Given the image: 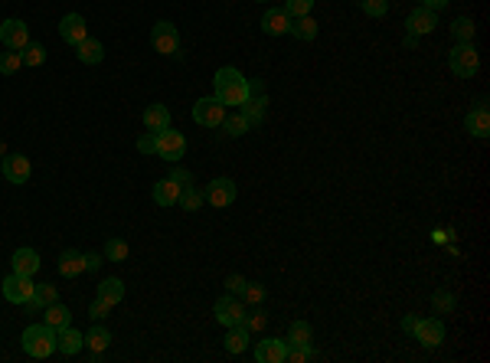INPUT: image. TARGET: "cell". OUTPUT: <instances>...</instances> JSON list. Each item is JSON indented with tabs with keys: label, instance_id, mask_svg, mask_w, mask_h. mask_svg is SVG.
Listing matches in <instances>:
<instances>
[{
	"label": "cell",
	"instance_id": "cell-1",
	"mask_svg": "<svg viewBox=\"0 0 490 363\" xmlns=\"http://www.w3.org/2000/svg\"><path fill=\"white\" fill-rule=\"evenodd\" d=\"M213 95L223 102L225 108H239L245 98L252 95V85H249V79L239 73V69H233V65H225V69H219L216 73V79H213Z\"/></svg>",
	"mask_w": 490,
	"mask_h": 363
},
{
	"label": "cell",
	"instance_id": "cell-2",
	"mask_svg": "<svg viewBox=\"0 0 490 363\" xmlns=\"http://www.w3.org/2000/svg\"><path fill=\"white\" fill-rule=\"evenodd\" d=\"M20 340H23L26 357H33V360H46L56 350V331L49 324H30Z\"/></svg>",
	"mask_w": 490,
	"mask_h": 363
},
{
	"label": "cell",
	"instance_id": "cell-3",
	"mask_svg": "<svg viewBox=\"0 0 490 363\" xmlns=\"http://www.w3.org/2000/svg\"><path fill=\"white\" fill-rule=\"evenodd\" d=\"M151 46L157 49L161 56L183 59V53H180V33L170 20H157V23L151 26Z\"/></svg>",
	"mask_w": 490,
	"mask_h": 363
},
{
	"label": "cell",
	"instance_id": "cell-4",
	"mask_svg": "<svg viewBox=\"0 0 490 363\" xmlns=\"http://www.w3.org/2000/svg\"><path fill=\"white\" fill-rule=\"evenodd\" d=\"M448 65L458 79H474L477 69H481V56H477L474 43H458V46L448 53Z\"/></svg>",
	"mask_w": 490,
	"mask_h": 363
},
{
	"label": "cell",
	"instance_id": "cell-5",
	"mask_svg": "<svg viewBox=\"0 0 490 363\" xmlns=\"http://www.w3.org/2000/svg\"><path fill=\"white\" fill-rule=\"evenodd\" d=\"M157 154H161L167 164H177L186 154V137L180 135V131H174V128L157 131Z\"/></svg>",
	"mask_w": 490,
	"mask_h": 363
},
{
	"label": "cell",
	"instance_id": "cell-6",
	"mask_svg": "<svg viewBox=\"0 0 490 363\" xmlns=\"http://www.w3.org/2000/svg\"><path fill=\"white\" fill-rule=\"evenodd\" d=\"M4 298L10 301V305H26V301L33 298V288L36 285L30 282V275H16V272H10L7 278H4Z\"/></svg>",
	"mask_w": 490,
	"mask_h": 363
},
{
	"label": "cell",
	"instance_id": "cell-7",
	"mask_svg": "<svg viewBox=\"0 0 490 363\" xmlns=\"http://www.w3.org/2000/svg\"><path fill=\"white\" fill-rule=\"evenodd\" d=\"M223 118H225V105L216 95L200 98V102L193 105V121L196 125H203V128H216V125H223Z\"/></svg>",
	"mask_w": 490,
	"mask_h": 363
},
{
	"label": "cell",
	"instance_id": "cell-8",
	"mask_svg": "<svg viewBox=\"0 0 490 363\" xmlns=\"http://www.w3.org/2000/svg\"><path fill=\"white\" fill-rule=\"evenodd\" d=\"M213 315H216L219 324L233 327V324H242L245 321V305L239 301V295H223V298L213 305Z\"/></svg>",
	"mask_w": 490,
	"mask_h": 363
},
{
	"label": "cell",
	"instance_id": "cell-9",
	"mask_svg": "<svg viewBox=\"0 0 490 363\" xmlns=\"http://www.w3.org/2000/svg\"><path fill=\"white\" fill-rule=\"evenodd\" d=\"M235 180H229V177H216V180H209V186L203 190V196H206L213 206H219V210H225V206H233L235 203Z\"/></svg>",
	"mask_w": 490,
	"mask_h": 363
},
{
	"label": "cell",
	"instance_id": "cell-10",
	"mask_svg": "<svg viewBox=\"0 0 490 363\" xmlns=\"http://www.w3.org/2000/svg\"><path fill=\"white\" fill-rule=\"evenodd\" d=\"M0 43H4L7 49H16V53H20V49L30 43V26H26L23 20L10 16V20L0 23Z\"/></svg>",
	"mask_w": 490,
	"mask_h": 363
},
{
	"label": "cell",
	"instance_id": "cell-11",
	"mask_svg": "<svg viewBox=\"0 0 490 363\" xmlns=\"http://www.w3.org/2000/svg\"><path fill=\"white\" fill-rule=\"evenodd\" d=\"M0 170H4L7 184H26L30 174H33L30 157H26V154H7V157L0 161Z\"/></svg>",
	"mask_w": 490,
	"mask_h": 363
},
{
	"label": "cell",
	"instance_id": "cell-12",
	"mask_svg": "<svg viewBox=\"0 0 490 363\" xmlns=\"http://www.w3.org/2000/svg\"><path fill=\"white\" fill-rule=\"evenodd\" d=\"M415 340L422 344V347H438V344H444V321L442 317H425V321L415 324Z\"/></svg>",
	"mask_w": 490,
	"mask_h": 363
},
{
	"label": "cell",
	"instance_id": "cell-13",
	"mask_svg": "<svg viewBox=\"0 0 490 363\" xmlns=\"http://www.w3.org/2000/svg\"><path fill=\"white\" fill-rule=\"evenodd\" d=\"M284 357H288V340L284 337H265L255 344L258 363H284Z\"/></svg>",
	"mask_w": 490,
	"mask_h": 363
},
{
	"label": "cell",
	"instance_id": "cell-14",
	"mask_svg": "<svg viewBox=\"0 0 490 363\" xmlns=\"http://www.w3.org/2000/svg\"><path fill=\"white\" fill-rule=\"evenodd\" d=\"M59 36H63L69 46H79V43L89 36V30H85V16L82 14H65L63 20H59Z\"/></svg>",
	"mask_w": 490,
	"mask_h": 363
},
{
	"label": "cell",
	"instance_id": "cell-15",
	"mask_svg": "<svg viewBox=\"0 0 490 363\" xmlns=\"http://www.w3.org/2000/svg\"><path fill=\"white\" fill-rule=\"evenodd\" d=\"M435 26H438V14L428 7H415L409 14V20H405V30H409V36H425V33H432Z\"/></svg>",
	"mask_w": 490,
	"mask_h": 363
},
{
	"label": "cell",
	"instance_id": "cell-16",
	"mask_svg": "<svg viewBox=\"0 0 490 363\" xmlns=\"http://www.w3.org/2000/svg\"><path fill=\"white\" fill-rule=\"evenodd\" d=\"M239 112H242V118L249 121V128L262 125V121H265V115H268V98H265V92H258V95H249V98H245V102L239 105Z\"/></svg>",
	"mask_w": 490,
	"mask_h": 363
},
{
	"label": "cell",
	"instance_id": "cell-17",
	"mask_svg": "<svg viewBox=\"0 0 490 363\" xmlns=\"http://www.w3.org/2000/svg\"><path fill=\"white\" fill-rule=\"evenodd\" d=\"M82 344H85V334H79L73 324H65L63 331H56V350H59V354L75 357L82 350Z\"/></svg>",
	"mask_w": 490,
	"mask_h": 363
},
{
	"label": "cell",
	"instance_id": "cell-18",
	"mask_svg": "<svg viewBox=\"0 0 490 363\" xmlns=\"http://www.w3.org/2000/svg\"><path fill=\"white\" fill-rule=\"evenodd\" d=\"M10 265H14L16 275H30V278H33V275L40 272V252H36V249H26V246H23V249L14 252Z\"/></svg>",
	"mask_w": 490,
	"mask_h": 363
},
{
	"label": "cell",
	"instance_id": "cell-19",
	"mask_svg": "<svg viewBox=\"0 0 490 363\" xmlns=\"http://www.w3.org/2000/svg\"><path fill=\"white\" fill-rule=\"evenodd\" d=\"M180 190H183V186H180L174 177L157 180V184H154V203H157V206H177Z\"/></svg>",
	"mask_w": 490,
	"mask_h": 363
},
{
	"label": "cell",
	"instance_id": "cell-20",
	"mask_svg": "<svg viewBox=\"0 0 490 363\" xmlns=\"http://www.w3.org/2000/svg\"><path fill=\"white\" fill-rule=\"evenodd\" d=\"M291 26V16L284 14V7H272L265 10V16H262V30L268 33V36H284Z\"/></svg>",
	"mask_w": 490,
	"mask_h": 363
},
{
	"label": "cell",
	"instance_id": "cell-21",
	"mask_svg": "<svg viewBox=\"0 0 490 363\" xmlns=\"http://www.w3.org/2000/svg\"><path fill=\"white\" fill-rule=\"evenodd\" d=\"M73 49H75V56H79V63H85V65H98L105 59V43L95 40V36H85V40Z\"/></svg>",
	"mask_w": 490,
	"mask_h": 363
},
{
	"label": "cell",
	"instance_id": "cell-22",
	"mask_svg": "<svg viewBox=\"0 0 490 363\" xmlns=\"http://www.w3.org/2000/svg\"><path fill=\"white\" fill-rule=\"evenodd\" d=\"M43 324H49L53 331H63L65 324H73V311L65 305H59V301H53V305L43 307Z\"/></svg>",
	"mask_w": 490,
	"mask_h": 363
},
{
	"label": "cell",
	"instance_id": "cell-23",
	"mask_svg": "<svg viewBox=\"0 0 490 363\" xmlns=\"http://www.w3.org/2000/svg\"><path fill=\"white\" fill-rule=\"evenodd\" d=\"M464 128L471 131L474 137H481V141H484V137H490V112H487L484 105H481V108H474V112H467Z\"/></svg>",
	"mask_w": 490,
	"mask_h": 363
},
{
	"label": "cell",
	"instance_id": "cell-24",
	"mask_svg": "<svg viewBox=\"0 0 490 363\" xmlns=\"http://www.w3.org/2000/svg\"><path fill=\"white\" fill-rule=\"evenodd\" d=\"M85 272V252H75V249H65L59 256V275L65 278H75V275Z\"/></svg>",
	"mask_w": 490,
	"mask_h": 363
},
{
	"label": "cell",
	"instance_id": "cell-25",
	"mask_svg": "<svg viewBox=\"0 0 490 363\" xmlns=\"http://www.w3.org/2000/svg\"><path fill=\"white\" fill-rule=\"evenodd\" d=\"M144 128L147 131H164V128H170V112H167V105H147L144 108Z\"/></svg>",
	"mask_w": 490,
	"mask_h": 363
},
{
	"label": "cell",
	"instance_id": "cell-26",
	"mask_svg": "<svg viewBox=\"0 0 490 363\" xmlns=\"http://www.w3.org/2000/svg\"><path fill=\"white\" fill-rule=\"evenodd\" d=\"M245 347H249V327L245 324H233L229 334H225V350L229 354H245Z\"/></svg>",
	"mask_w": 490,
	"mask_h": 363
},
{
	"label": "cell",
	"instance_id": "cell-27",
	"mask_svg": "<svg viewBox=\"0 0 490 363\" xmlns=\"http://www.w3.org/2000/svg\"><path fill=\"white\" fill-rule=\"evenodd\" d=\"M288 33H291V36H297V40L311 43L314 36H317V23H314L311 14H307V16H294V20H291V26H288Z\"/></svg>",
	"mask_w": 490,
	"mask_h": 363
},
{
	"label": "cell",
	"instance_id": "cell-28",
	"mask_svg": "<svg viewBox=\"0 0 490 363\" xmlns=\"http://www.w3.org/2000/svg\"><path fill=\"white\" fill-rule=\"evenodd\" d=\"M53 301H59V291L53 288V285H36V288H33V298L26 301V307H30V311H43V307L53 305Z\"/></svg>",
	"mask_w": 490,
	"mask_h": 363
},
{
	"label": "cell",
	"instance_id": "cell-29",
	"mask_svg": "<svg viewBox=\"0 0 490 363\" xmlns=\"http://www.w3.org/2000/svg\"><path fill=\"white\" fill-rule=\"evenodd\" d=\"M98 298L108 301V305H121V298H124V282L121 278H105L102 285H98Z\"/></svg>",
	"mask_w": 490,
	"mask_h": 363
},
{
	"label": "cell",
	"instance_id": "cell-30",
	"mask_svg": "<svg viewBox=\"0 0 490 363\" xmlns=\"http://www.w3.org/2000/svg\"><path fill=\"white\" fill-rule=\"evenodd\" d=\"M85 344H89L92 354H105V350H108V344H112V334H108V327H102V324L95 321V327L85 334Z\"/></svg>",
	"mask_w": 490,
	"mask_h": 363
},
{
	"label": "cell",
	"instance_id": "cell-31",
	"mask_svg": "<svg viewBox=\"0 0 490 363\" xmlns=\"http://www.w3.org/2000/svg\"><path fill=\"white\" fill-rule=\"evenodd\" d=\"M20 59H23V65H30V69H36V65L46 63V46H40V43H26L23 49H20Z\"/></svg>",
	"mask_w": 490,
	"mask_h": 363
},
{
	"label": "cell",
	"instance_id": "cell-32",
	"mask_svg": "<svg viewBox=\"0 0 490 363\" xmlns=\"http://www.w3.org/2000/svg\"><path fill=\"white\" fill-rule=\"evenodd\" d=\"M474 20H471V16H458V20H454V23H451V36H454V40L458 43H471L474 40Z\"/></svg>",
	"mask_w": 490,
	"mask_h": 363
},
{
	"label": "cell",
	"instance_id": "cell-33",
	"mask_svg": "<svg viewBox=\"0 0 490 363\" xmlns=\"http://www.w3.org/2000/svg\"><path fill=\"white\" fill-rule=\"evenodd\" d=\"M128 256H131V246L124 239H118V236H114V239L105 242V258H108V262H124Z\"/></svg>",
	"mask_w": 490,
	"mask_h": 363
},
{
	"label": "cell",
	"instance_id": "cell-34",
	"mask_svg": "<svg viewBox=\"0 0 490 363\" xmlns=\"http://www.w3.org/2000/svg\"><path fill=\"white\" fill-rule=\"evenodd\" d=\"M203 200H206V196H203V190H196V186H183V190H180V206H183L186 213H196L203 206Z\"/></svg>",
	"mask_w": 490,
	"mask_h": 363
},
{
	"label": "cell",
	"instance_id": "cell-35",
	"mask_svg": "<svg viewBox=\"0 0 490 363\" xmlns=\"http://www.w3.org/2000/svg\"><path fill=\"white\" fill-rule=\"evenodd\" d=\"M314 340V331L307 321H294L288 327V344H311Z\"/></svg>",
	"mask_w": 490,
	"mask_h": 363
},
{
	"label": "cell",
	"instance_id": "cell-36",
	"mask_svg": "<svg viewBox=\"0 0 490 363\" xmlns=\"http://www.w3.org/2000/svg\"><path fill=\"white\" fill-rule=\"evenodd\" d=\"M223 128H225V135L229 137H242L245 131H249V121L242 118V112H235V115H225L223 118Z\"/></svg>",
	"mask_w": 490,
	"mask_h": 363
},
{
	"label": "cell",
	"instance_id": "cell-37",
	"mask_svg": "<svg viewBox=\"0 0 490 363\" xmlns=\"http://www.w3.org/2000/svg\"><path fill=\"white\" fill-rule=\"evenodd\" d=\"M23 69V59H20V53L16 49H10V53H0V75H16Z\"/></svg>",
	"mask_w": 490,
	"mask_h": 363
},
{
	"label": "cell",
	"instance_id": "cell-38",
	"mask_svg": "<svg viewBox=\"0 0 490 363\" xmlns=\"http://www.w3.org/2000/svg\"><path fill=\"white\" fill-rule=\"evenodd\" d=\"M432 307H435V315H451V311H454V295L444 291V288H438L432 295Z\"/></svg>",
	"mask_w": 490,
	"mask_h": 363
},
{
	"label": "cell",
	"instance_id": "cell-39",
	"mask_svg": "<svg viewBox=\"0 0 490 363\" xmlns=\"http://www.w3.org/2000/svg\"><path fill=\"white\" fill-rule=\"evenodd\" d=\"M268 298V288L262 282H245V291H242V301L245 305H262Z\"/></svg>",
	"mask_w": 490,
	"mask_h": 363
},
{
	"label": "cell",
	"instance_id": "cell-40",
	"mask_svg": "<svg viewBox=\"0 0 490 363\" xmlns=\"http://www.w3.org/2000/svg\"><path fill=\"white\" fill-rule=\"evenodd\" d=\"M284 360L307 363V360H314V347H311V344H288V357H284Z\"/></svg>",
	"mask_w": 490,
	"mask_h": 363
},
{
	"label": "cell",
	"instance_id": "cell-41",
	"mask_svg": "<svg viewBox=\"0 0 490 363\" xmlns=\"http://www.w3.org/2000/svg\"><path fill=\"white\" fill-rule=\"evenodd\" d=\"M242 324L249 327V334H252V331H262V327L268 324V315L262 311V305H255V311H252V315H245V321H242Z\"/></svg>",
	"mask_w": 490,
	"mask_h": 363
},
{
	"label": "cell",
	"instance_id": "cell-42",
	"mask_svg": "<svg viewBox=\"0 0 490 363\" xmlns=\"http://www.w3.org/2000/svg\"><path fill=\"white\" fill-rule=\"evenodd\" d=\"M314 10V0H288V7H284V14L294 20V16H307Z\"/></svg>",
	"mask_w": 490,
	"mask_h": 363
},
{
	"label": "cell",
	"instance_id": "cell-43",
	"mask_svg": "<svg viewBox=\"0 0 490 363\" xmlns=\"http://www.w3.org/2000/svg\"><path fill=\"white\" fill-rule=\"evenodd\" d=\"M137 151L141 154H157V135H154V131H144V135L137 137Z\"/></svg>",
	"mask_w": 490,
	"mask_h": 363
},
{
	"label": "cell",
	"instance_id": "cell-44",
	"mask_svg": "<svg viewBox=\"0 0 490 363\" xmlns=\"http://www.w3.org/2000/svg\"><path fill=\"white\" fill-rule=\"evenodd\" d=\"M363 10H366V16H386L389 10V0H360Z\"/></svg>",
	"mask_w": 490,
	"mask_h": 363
},
{
	"label": "cell",
	"instance_id": "cell-45",
	"mask_svg": "<svg viewBox=\"0 0 490 363\" xmlns=\"http://www.w3.org/2000/svg\"><path fill=\"white\" fill-rule=\"evenodd\" d=\"M108 311H112V305L102 301V298H95V301H92V307H89V317H92V321H102V317H108Z\"/></svg>",
	"mask_w": 490,
	"mask_h": 363
},
{
	"label": "cell",
	"instance_id": "cell-46",
	"mask_svg": "<svg viewBox=\"0 0 490 363\" xmlns=\"http://www.w3.org/2000/svg\"><path fill=\"white\" fill-rule=\"evenodd\" d=\"M225 288H229V295H242V291H245V278H242V275H229V278H225Z\"/></svg>",
	"mask_w": 490,
	"mask_h": 363
},
{
	"label": "cell",
	"instance_id": "cell-47",
	"mask_svg": "<svg viewBox=\"0 0 490 363\" xmlns=\"http://www.w3.org/2000/svg\"><path fill=\"white\" fill-rule=\"evenodd\" d=\"M102 262H105L102 252H85V272H98V268H102Z\"/></svg>",
	"mask_w": 490,
	"mask_h": 363
},
{
	"label": "cell",
	"instance_id": "cell-48",
	"mask_svg": "<svg viewBox=\"0 0 490 363\" xmlns=\"http://www.w3.org/2000/svg\"><path fill=\"white\" fill-rule=\"evenodd\" d=\"M170 177L177 180L180 186H193V174H190V170H186V167H177V170H174V174H170Z\"/></svg>",
	"mask_w": 490,
	"mask_h": 363
},
{
	"label": "cell",
	"instance_id": "cell-49",
	"mask_svg": "<svg viewBox=\"0 0 490 363\" xmlns=\"http://www.w3.org/2000/svg\"><path fill=\"white\" fill-rule=\"evenodd\" d=\"M415 324H418V317H415V315H405V317H402V331L412 334V331H415Z\"/></svg>",
	"mask_w": 490,
	"mask_h": 363
},
{
	"label": "cell",
	"instance_id": "cell-50",
	"mask_svg": "<svg viewBox=\"0 0 490 363\" xmlns=\"http://www.w3.org/2000/svg\"><path fill=\"white\" fill-rule=\"evenodd\" d=\"M451 0H422V7H428V10H442V7H448Z\"/></svg>",
	"mask_w": 490,
	"mask_h": 363
},
{
	"label": "cell",
	"instance_id": "cell-51",
	"mask_svg": "<svg viewBox=\"0 0 490 363\" xmlns=\"http://www.w3.org/2000/svg\"><path fill=\"white\" fill-rule=\"evenodd\" d=\"M4 157H7V144H4V141H0V161H4Z\"/></svg>",
	"mask_w": 490,
	"mask_h": 363
}]
</instances>
